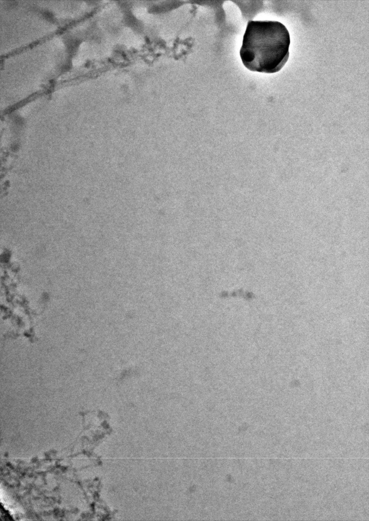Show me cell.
<instances>
[{"instance_id": "6da1fadb", "label": "cell", "mask_w": 369, "mask_h": 521, "mask_svg": "<svg viewBox=\"0 0 369 521\" xmlns=\"http://www.w3.org/2000/svg\"><path fill=\"white\" fill-rule=\"evenodd\" d=\"M290 37L286 27L276 21H249L239 54L249 70L265 73L279 71L289 56Z\"/></svg>"}]
</instances>
